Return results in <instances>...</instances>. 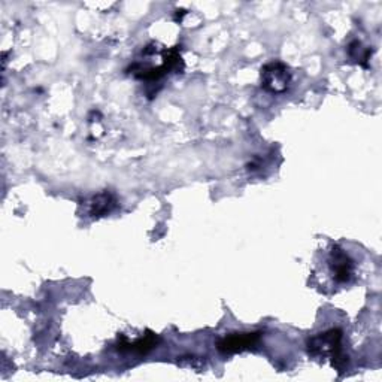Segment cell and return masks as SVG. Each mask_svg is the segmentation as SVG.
<instances>
[{"label":"cell","mask_w":382,"mask_h":382,"mask_svg":"<svg viewBox=\"0 0 382 382\" xmlns=\"http://www.w3.org/2000/svg\"><path fill=\"white\" fill-rule=\"evenodd\" d=\"M330 267H332L338 283H348L352 276L354 261L340 247L335 245L332 252H330Z\"/></svg>","instance_id":"4"},{"label":"cell","mask_w":382,"mask_h":382,"mask_svg":"<svg viewBox=\"0 0 382 382\" xmlns=\"http://www.w3.org/2000/svg\"><path fill=\"white\" fill-rule=\"evenodd\" d=\"M343 333L340 328H330L324 333H318L308 340V351L312 357L332 359V366L342 372L348 364V355L342 348Z\"/></svg>","instance_id":"1"},{"label":"cell","mask_w":382,"mask_h":382,"mask_svg":"<svg viewBox=\"0 0 382 382\" xmlns=\"http://www.w3.org/2000/svg\"><path fill=\"white\" fill-rule=\"evenodd\" d=\"M180 48L181 47H173V48L163 51V66H164V69L168 70V73L169 72L183 73V70L185 68L184 60L180 53Z\"/></svg>","instance_id":"7"},{"label":"cell","mask_w":382,"mask_h":382,"mask_svg":"<svg viewBox=\"0 0 382 382\" xmlns=\"http://www.w3.org/2000/svg\"><path fill=\"white\" fill-rule=\"evenodd\" d=\"M261 332L230 333L216 342V348L221 354H236L256 348L261 340Z\"/></svg>","instance_id":"3"},{"label":"cell","mask_w":382,"mask_h":382,"mask_svg":"<svg viewBox=\"0 0 382 382\" xmlns=\"http://www.w3.org/2000/svg\"><path fill=\"white\" fill-rule=\"evenodd\" d=\"M159 342H160V338L156 333H152L148 330L145 336L139 338L135 342H129L127 340V338L121 336L118 340L117 350L118 351H133L139 355H144V354H148L151 350H154L159 345Z\"/></svg>","instance_id":"5"},{"label":"cell","mask_w":382,"mask_h":382,"mask_svg":"<svg viewBox=\"0 0 382 382\" xmlns=\"http://www.w3.org/2000/svg\"><path fill=\"white\" fill-rule=\"evenodd\" d=\"M117 207L116 196L109 191H104V193L96 195L90 202V215L93 218H100V216H105L111 214Z\"/></svg>","instance_id":"6"},{"label":"cell","mask_w":382,"mask_h":382,"mask_svg":"<svg viewBox=\"0 0 382 382\" xmlns=\"http://www.w3.org/2000/svg\"><path fill=\"white\" fill-rule=\"evenodd\" d=\"M372 53H374V49H371V48H362V42L360 41H354L348 47L350 57L355 63H360V65L364 66V68H367V61L371 60Z\"/></svg>","instance_id":"8"},{"label":"cell","mask_w":382,"mask_h":382,"mask_svg":"<svg viewBox=\"0 0 382 382\" xmlns=\"http://www.w3.org/2000/svg\"><path fill=\"white\" fill-rule=\"evenodd\" d=\"M291 82V72L281 61L267 63L261 68V87L266 92L273 94H283L287 92Z\"/></svg>","instance_id":"2"}]
</instances>
